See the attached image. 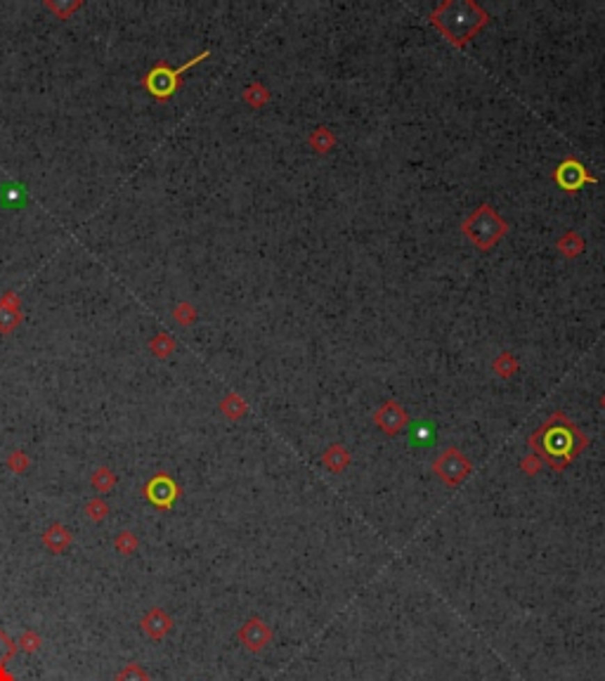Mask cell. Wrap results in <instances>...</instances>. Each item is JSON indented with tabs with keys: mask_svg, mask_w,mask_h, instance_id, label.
<instances>
[{
	"mask_svg": "<svg viewBox=\"0 0 605 681\" xmlns=\"http://www.w3.org/2000/svg\"><path fill=\"white\" fill-rule=\"evenodd\" d=\"M527 443L551 471H565L589 447V435H584L565 412H553Z\"/></svg>",
	"mask_w": 605,
	"mask_h": 681,
	"instance_id": "1",
	"label": "cell"
},
{
	"mask_svg": "<svg viewBox=\"0 0 605 681\" xmlns=\"http://www.w3.org/2000/svg\"><path fill=\"white\" fill-rule=\"evenodd\" d=\"M430 24L452 45L464 47L489 24V15L473 0H445L430 12Z\"/></svg>",
	"mask_w": 605,
	"mask_h": 681,
	"instance_id": "2",
	"label": "cell"
},
{
	"mask_svg": "<svg viewBox=\"0 0 605 681\" xmlns=\"http://www.w3.org/2000/svg\"><path fill=\"white\" fill-rule=\"evenodd\" d=\"M461 232L473 246L489 251L508 235V223L489 204H480L461 223Z\"/></svg>",
	"mask_w": 605,
	"mask_h": 681,
	"instance_id": "3",
	"label": "cell"
},
{
	"mask_svg": "<svg viewBox=\"0 0 605 681\" xmlns=\"http://www.w3.org/2000/svg\"><path fill=\"white\" fill-rule=\"evenodd\" d=\"M206 57H211V50H203L201 55L191 57L189 62H184L182 67H178V69H171L166 62H159L152 71H147V76L142 79V86L147 88V93L152 95L157 102H166V100H171L178 88L182 86L184 71L196 67V64L203 62Z\"/></svg>",
	"mask_w": 605,
	"mask_h": 681,
	"instance_id": "4",
	"label": "cell"
},
{
	"mask_svg": "<svg viewBox=\"0 0 605 681\" xmlns=\"http://www.w3.org/2000/svg\"><path fill=\"white\" fill-rule=\"evenodd\" d=\"M433 473L437 480L447 487H459L464 485V480L473 473V464L466 457L464 450L459 447H447L445 452H440L433 462Z\"/></svg>",
	"mask_w": 605,
	"mask_h": 681,
	"instance_id": "5",
	"label": "cell"
},
{
	"mask_svg": "<svg viewBox=\"0 0 605 681\" xmlns=\"http://www.w3.org/2000/svg\"><path fill=\"white\" fill-rule=\"evenodd\" d=\"M237 639H239V643L249 650V653L258 655L269 646V643H272L274 632H272V627L265 623V620L258 618V615H253V618H249L246 623L239 627Z\"/></svg>",
	"mask_w": 605,
	"mask_h": 681,
	"instance_id": "6",
	"label": "cell"
},
{
	"mask_svg": "<svg viewBox=\"0 0 605 681\" xmlns=\"http://www.w3.org/2000/svg\"><path fill=\"white\" fill-rule=\"evenodd\" d=\"M553 180L563 192H567V194L579 192L584 185H596V178L584 169L582 161H577L572 157H567L558 169L553 171Z\"/></svg>",
	"mask_w": 605,
	"mask_h": 681,
	"instance_id": "7",
	"label": "cell"
},
{
	"mask_svg": "<svg viewBox=\"0 0 605 681\" xmlns=\"http://www.w3.org/2000/svg\"><path fill=\"white\" fill-rule=\"evenodd\" d=\"M180 492H182L180 485L166 473H157L145 485V497L152 501L154 506H159V509H171V506L178 501Z\"/></svg>",
	"mask_w": 605,
	"mask_h": 681,
	"instance_id": "8",
	"label": "cell"
},
{
	"mask_svg": "<svg viewBox=\"0 0 605 681\" xmlns=\"http://www.w3.org/2000/svg\"><path fill=\"white\" fill-rule=\"evenodd\" d=\"M374 423L386 435H400L404 431L407 423H409V414H407V409L398 400H388V402H383L374 412Z\"/></svg>",
	"mask_w": 605,
	"mask_h": 681,
	"instance_id": "9",
	"label": "cell"
},
{
	"mask_svg": "<svg viewBox=\"0 0 605 681\" xmlns=\"http://www.w3.org/2000/svg\"><path fill=\"white\" fill-rule=\"evenodd\" d=\"M140 629L145 632V636L152 639V641H161V639H166L173 632V618L164 611V608L154 606L142 615Z\"/></svg>",
	"mask_w": 605,
	"mask_h": 681,
	"instance_id": "10",
	"label": "cell"
},
{
	"mask_svg": "<svg viewBox=\"0 0 605 681\" xmlns=\"http://www.w3.org/2000/svg\"><path fill=\"white\" fill-rule=\"evenodd\" d=\"M40 542L50 554H64L71 547L74 537H71V530L64 523H52L50 528L40 535Z\"/></svg>",
	"mask_w": 605,
	"mask_h": 681,
	"instance_id": "11",
	"label": "cell"
},
{
	"mask_svg": "<svg viewBox=\"0 0 605 681\" xmlns=\"http://www.w3.org/2000/svg\"><path fill=\"white\" fill-rule=\"evenodd\" d=\"M350 462H352L350 452H347L340 443L329 445L324 454H322V466H324L327 471H331V473H343L347 466H350Z\"/></svg>",
	"mask_w": 605,
	"mask_h": 681,
	"instance_id": "12",
	"label": "cell"
},
{
	"mask_svg": "<svg viewBox=\"0 0 605 681\" xmlns=\"http://www.w3.org/2000/svg\"><path fill=\"white\" fill-rule=\"evenodd\" d=\"M220 412H223L227 419L237 421V419H242V416H246L249 405L239 393H227V396L220 400Z\"/></svg>",
	"mask_w": 605,
	"mask_h": 681,
	"instance_id": "13",
	"label": "cell"
},
{
	"mask_svg": "<svg viewBox=\"0 0 605 681\" xmlns=\"http://www.w3.org/2000/svg\"><path fill=\"white\" fill-rule=\"evenodd\" d=\"M308 145L313 147L317 154H327V152H331L333 145H336V135H333L331 128L320 125V128H317L315 133L308 137Z\"/></svg>",
	"mask_w": 605,
	"mask_h": 681,
	"instance_id": "14",
	"label": "cell"
},
{
	"mask_svg": "<svg viewBox=\"0 0 605 681\" xmlns=\"http://www.w3.org/2000/svg\"><path fill=\"white\" fill-rule=\"evenodd\" d=\"M116 483H118V476L113 473V469H109V466H100L90 476V485H93L95 492H109Z\"/></svg>",
	"mask_w": 605,
	"mask_h": 681,
	"instance_id": "15",
	"label": "cell"
},
{
	"mask_svg": "<svg viewBox=\"0 0 605 681\" xmlns=\"http://www.w3.org/2000/svg\"><path fill=\"white\" fill-rule=\"evenodd\" d=\"M556 246H558V251L565 256V258H574V256H579L584 251V239L579 237L574 230H570V232H565L558 242H556Z\"/></svg>",
	"mask_w": 605,
	"mask_h": 681,
	"instance_id": "16",
	"label": "cell"
},
{
	"mask_svg": "<svg viewBox=\"0 0 605 681\" xmlns=\"http://www.w3.org/2000/svg\"><path fill=\"white\" fill-rule=\"evenodd\" d=\"M242 97H244V102H246L249 107H253V109H260L262 104H267L269 102V91L262 83H251V86L244 88V93H242Z\"/></svg>",
	"mask_w": 605,
	"mask_h": 681,
	"instance_id": "17",
	"label": "cell"
},
{
	"mask_svg": "<svg viewBox=\"0 0 605 681\" xmlns=\"http://www.w3.org/2000/svg\"><path fill=\"white\" fill-rule=\"evenodd\" d=\"M43 5L52 15H57V19H69L76 10L83 8V0H43Z\"/></svg>",
	"mask_w": 605,
	"mask_h": 681,
	"instance_id": "18",
	"label": "cell"
},
{
	"mask_svg": "<svg viewBox=\"0 0 605 681\" xmlns=\"http://www.w3.org/2000/svg\"><path fill=\"white\" fill-rule=\"evenodd\" d=\"M113 549H116L121 556H130V554H135L137 549H140V540H137V535L133 530H121V533L113 537Z\"/></svg>",
	"mask_w": 605,
	"mask_h": 681,
	"instance_id": "19",
	"label": "cell"
},
{
	"mask_svg": "<svg viewBox=\"0 0 605 681\" xmlns=\"http://www.w3.org/2000/svg\"><path fill=\"white\" fill-rule=\"evenodd\" d=\"M149 350H152L157 357H161V360H166V357L175 350V338L166 331H159L157 336H152V340H149Z\"/></svg>",
	"mask_w": 605,
	"mask_h": 681,
	"instance_id": "20",
	"label": "cell"
},
{
	"mask_svg": "<svg viewBox=\"0 0 605 681\" xmlns=\"http://www.w3.org/2000/svg\"><path fill=\"white\" fill-rule=\"evenodd\" d=\"M518 367H520V364L516 360V355H511V352H501V355L496 357L494 364H492L494 374L501 376V379H511V376L518 372Z\"/></svg>",
	"mask_w": 605,
	"mask_h": 681,
	"instance_id": "21",
	"label": "cell"
},
{
	"mask_svg": "<svg viewBox=\"0 0 605 681\" xmlns=\"http://www.w3.org/2000/svg\"><path fill=\"white\" fill-rule=\"evenodd\" d=\"M22 322V310L19 308H10L0 303V334H10L19 327Z\"/></svg>",
	"mask_w": 605,
	"mask_h": 681,
	"instance_id": "22",
	"label": "cell"
},
{
	"mask_svg": "<svg viewBox=\"0 0 605 681\" xmlns=\"http://www.w3.org/2000/svg\"><path fill=\"white\" fill-rule=\"evenodd\" d=\"M109 511H111V506L107 504V501L102 499V497H93V499H88V504H86V516H88L93 523H102L107 516H109Z\"/></svg>",
	"mask_w": 605,
	"mask_h": 681,
	"instance_id": "23",
	"label": "cell"
},
{
	"mask_svg": "<svg viewBox=\"0 0 605 681\" xmlns=\"http://www.w3.org/2000/svg\"><path fill=\"white\" fill-rule=\"evenodd\" d=\"M113 681H152V677H149V672L140 665V662H128V665L116 674Z\"/></svg>",
	"mask_w": 605,
	"mask_h": 681,
	"instance_id": "24",
	"label": "cell"
},
{
	"mask_svg": "<svg viewBox=\"0 0 605 681\" xmlns=\"http://www.w3.org/2000/svg\"><path fill=\"white\" fill-rule=\"evenodd\" d=\"M40 643H43V639H40L38 632L26 629L19 636V641H17V650H24V653H36V650L40 648Z\"/></svg>",
	"mask_w": 605,
	"mask_h": 681,
	"instance_id": "25",
	"label": "cell"
},
{
	"mask_svg": "<svg viewBox=\"0 0 605 681\" xmlns=\"http://www.w3.org/2000/svg\"><path fill=\"white\" fill-rule=\"evenodd\" d=\"M29 466H31V459H29V454H26V452L15 450V452H12L10 457H8V469L12 471V473H26Z\"/></svg>",
	"mask_w": 605,
	"mask_h": 681,
	"instance_id": "26",
	"label": "cell"
},
{
	"mask_svg": "<svg viewBox=\"0 0 605 681\" xmlns=\"http://www.w3.org/2000/svg\"><path fill=\"white\" fill-rule=\"evenodd\" d=\"M173 318H175L178 324L187 327L196 320V308L191 306V303H178V306L173 308Z\"/></svg>",
	"mask_w": 605,
	"mask_h": 681,
	"instance_id": "27",
	"label": "cell"
},
{
	"mask_svg": "<svg viewBox=\"0 0 605 681\" xmlns=\"http://www.w3.org/2000/svg\"><path fill=\"white\" fill-rule=\"evenodd\" d=\"M15 653H17V641H12V639L0 629V665H8V662L15 658Z\"/></svg>",
	"mask_w": 605,
	"mask_h": 681,
	"instance_id": "28",
	"label": "cell"
},
{
	"mask_svg": "<svg viewBox=\"0 0 605 681\" xmlns=\"http://www.w3.org/2000/svg\"><path fill=\"white\" fill-rule=\"evenodd\" d=\"M542 466H544V462L537 457V454H527V457L520 459V471H523L525 476H537L539 471H542Z\"/></svg>",
	"mask_w": 605,
	"mask_h": 681,
	"instance_id": "29",
	"label": "cell"
},
{
	"mask_svg": "<svg viewBox=\"0 0 605 681\" xmlns=\"http://www.w3.org/2000/svg\"><path fill=\"white\" fill-rule=\"evenodd\" d=\"M0 681H17L15 674L8 672V665H0Z\"/></svg>",
	"mask_w": 605,
	"mask_h": 681,
	"instance_id": "30",
	"label": "cell"
},
{
	"mask_svg": "<svg viewBox=\"0 0 605 681\" xmlns=\"http://www.w3.org/2000/svg\"><path fill=\"white\" fill-rule=\"evenodd\" d=\"M601 407L605 409V393H603V398H601Z\"/></svg>",
	"mask_w": 605,
	"mask_h": 681,
	"instance_id": "31",
	"label": "cell"
}]
</instances>
